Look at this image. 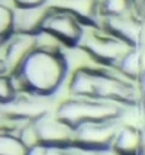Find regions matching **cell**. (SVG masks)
I'll return each instance as SVG.
<instances>
[{
	"instance_id": "cell-1",
	"label": "cell",
	"mask_w": 145,
	"mask_h": 155,
	"mask_svg": "<svg viewBox=\"0 0 145 155\" xmlns=\"http://www.w3.org/2000/svg\"><path fill=\"white\" fill-rule=\"evenodd\" d=\"M67 74V60L60 49L34 47L13 70L15 83L28 94L51 96L60 88Z\"/></svg>"
},
{
	"instance_id": "cell-2",
	"label": "cell",
	"mask_w": 145,
	"mask_h": 155,
	"mask_svg": "<svg viewBox=\"0 0 145 155\" xmlns=\"http://www.w3.org/2000/svg\"><path fill=\"white\" fill-rule=\"evenodd\" d=\"M74 97L116 101L128 104L135 99V88L126 77H117L104 67H81L73 74L68 86Z\"/></svg>"
},
{
	"instance_id": "cell-3",
	"label": "cell",
	"mask_w": 145,
	"mask_h": 155,
	"mask_svg": "<svg viewBox=\"0 0 145 155\" xmlns=\"http://www.w3.org/2000/svg\"><path fill=\"white\" fill-rule=\"evenodd\" d=\"M122 115V104L116 101L97 100L87 97H74L62 101L57 109V117H60L71 128L83 122L117 119Z\"/></svg>"
},
{
	"instance_id": "cell-4",
	"label": "cell",
	"mask_w": 145,
	"mask_h": 155,
	"mask_svg": "<svg viewBox=\"0 0 145 155\" xmlns=\"http://www.w3.org/2000/svg\"><path fill=\"white\" fill-rule=\"evenodd\" d=\"M78 44H81L80 47L84 49V52L89 54L91 60L100 62L103 67H116L122 57L131 48H135L103 31L94 34L91 32L86 38L81 36Z\"/></svg>"
},
{
	"instance_id": "cell-5",
	"label": "cell",
	"mask_w": 145,
	"mask_h": 155,
	"mask_svg": "<svg viewBox=\"0 0 145 155\" xmlns=\"http://www.w3.org/2000/svg\"><path fill=\"white\" fill-rule=\"evenodd\" d=\"M38 31L51 35L58 44H64L68 47L78 45L81 36L84 35L83 23L80 20L68 12L52 7H47Z\"/></svg>"
},
{
	"instance_id": "cell-6",
	"label": "cell",
	"mask_w": 145,
	"mask_h": 155,
	"mask_svg": "<svg viewBox=\"0 0 145 155\" xmlns=\"http://www.w3.org/2000/svg\"><path fill=\"white\" fill-rule=\"evenodd\" d=\"M117 128V119L83 122L73 128V142L91 152H99L112 145Z\"/></svg>"
},
{
	"instance_id": "cell-7",
	"label": "cell",
	"mask_w": 145,
	"mask_h": 155,
	"mask_svg": "<svg viewBox=\"0 0 145 155\" xmlns=\"http://www.w3.org/2000/svg\"><path fill=\"white\" fill-rule=\"evenodd\" d=\"M38 142L47 147H60L73 142V128L57 116L47 113L32 120Z\"/></svg>"
},
{
	"instance_id": "cell-8",
	"label": "cell",
	"mask_w": 145,
	"mask_h": 155,
	"mask_svg": "<svg viewBox=\"0 0 145 155\" xmlns=\"http://www.w3.org/2000/svg\"><path fill=\"white\" fill-rule=\"evenodd\" d=\"M142 147L141 132L133 126H119L110 148L120 155H139Z\"/></svg>"
},
{
	"instance_id": "cell-9",
	"label": "cell",
	"mask_w": 145,
	"mask_h": 155,
	"mask_svg": "<svg viewBox=\"0 0 145 155\" xmlns=\"http://www.w3.org/2000/svg\"><path fill=\"white\" fill-rule=\"evenodd\" d=\"M26 151L28 148L16 134L0 129V155H26Z\"/></svg>"
},
{
	"instance_id": "cell-10",
	"label": "cell",
	"mask_w": 145,
	"mask_h": 155,
	"mask_svg": "<svg viewBox=\"0 0 145 155\" xmlns=\"http://www.w3.org/2000/svg\"><path fill=\"white\" fill-rule=\"evenodd\" d=\"M13 7H7L0 3V47L6 45L7 39L13 35Z\"/></svg>"
},
{
	"instance_id": "cell-11",
	"label": "cell",
	"mask_w": 145,
	"mask_h": 155,
	"mask_svg": "<svg viewBox=\"0 0 145 155\" xmlns=\"http://www.w3.org/2000/svg\"><path fill=\"white\" fill-rule=\"evenodd\" d=\"M16 97V84L12 77L0 74V104H7Z\"/></svg>"
},
{
	"instance_id": "cell-12",
	"label": "cell",
	"mask_w": 145,
	"mask_h": 155,
	"mask_svg": "<svg viewBox=\"0 0 145 155\" xmlns=\"http://www.w3.org/2000/svg\"><path fill=\"white\" fill-rule=\"evenodd\" d=\"M12 3L16 9H36L44 6L47 0H12Z\"/></svg>"
},
{
	"instance_id": "cell-13",
	"label": "cell",
	"mask_w": 145,
	"mask_h": 155,
	"mask_svg": "<svg viewBox=\"0 0 145 155\" xmlns=\"http://www.w3.org/2000/svg\"><path fill=\"white\" fill-rule=\"evenodd\" d=\"M6 70L7 68H6V64H5V60H3V58H0V74H2V73H5Z\"/></svg>"
}]
</instances>
